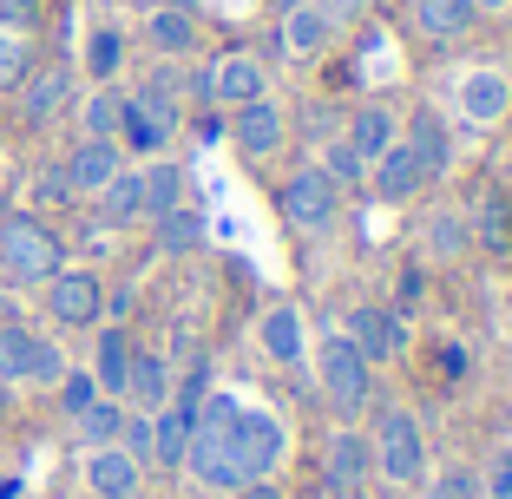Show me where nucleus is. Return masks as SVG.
<instances>
[{
  "label": "nucleus",
  "mask_w": 512,
  "mask_h": 499,
  "mask_svg": "<svg viewBox=\"0 0 512 499\" xmlns=\"http://www.w3.org/2000/svg\"><path fill=\"white\" fill-rule=\"evenodd\" d=\"M362 184H368V191L381 197V204H414V197H421V191H427L434 178H427L421 152H414L407 138H394L388 152H381L375 165H368V178H362Z\"/></svg>",
  "instance_id": "nucleus-11"
},
{
  "label": "nucleus",
  "mask_w": 512,
  "mask_h": 499,
  "mask_svg": "<svg viewBox=\"0 0 512 499\" xmlns=\"http://www.w3.org/2000/svg\"><path fill=\"white\" fill-rule=\"evenodd\" d=\"M138 171H145V217H165V211L184 204V171L171 165V158H151V165H138Z\"/></svg>",
  "instance_id": "nucleus-30"
},
{
  "label": "nucleus",
  "mask_w": 512,
  "mask_h": 499,
  "mask_svg": "<svg viewBox=\"0 0 512 499\" xmlns=\"http://www.w3.org/2000/svg\"><path fill=\"white\" fill-rule=\"evenodd\" d=\"M60 263H66V237L46 224V217H33V211L0 217V276H7V283L40 289Z\"/></svg>",
  "instance_id": "nucleus-1"
},
{
  "label": "nucleus",
  "mask_w": 512,
  "mask_h": 499,
  "mask_svg": "<svg viewBox=\"0 0 512 499\" xmlns=\"http://www.w3.org/2000/svg\"><path fill=\"white\" fill-rule=\"evenodd\" d=\"M46 296V316L60 329H99L106 322V276L86 270V263H60V270L40 283Z\"/></svg>",
  "instance_id": "nucleus-4"
},
{
  "label": "nucleus",
  "mask_w": 512,
  "mask_h": 499,
  "mask_svg": "<svg viewBox=\"0 0 512 499\" xmlns=\"http://www.w3.org/2000/svg\"><path fill=\"white\" fill-rule=\"evenodd\" d=\"M171 388H178V381H171V362H165V355H151V348H138L119 401H125V408H138V414H158L171 401Z\"/></svg>",
  "instance_id": "nucleus-24"
},
{
  "label": "nucleus",
  "mask_w": 512,
  "mask_h": 499,
  "mask_svg": "<svg viewBox=\"0 0 512 499\" xmlns=\"http://www.w3.org/2000/svg\"><path fill=\"white\" fill-rule=\"evenodd\" d=\"M276 211H283L296 230H329L335 211H342V184H335L322 165H296L283 184H276Z\"/></svg>",
  "instance_id": "nucleus-5"
},
{
  "label": "nucleus",
  "mask_w": 512,
  "mask_h": 499,
  "mask_svg": "<svg viewBox=\"0 0 512 499\" xmlns=\"http://www.w3.org/2000/svg\"><path fill=\"white\" fill-rule=\"evenodd\" d=\"M86 499H138L145 493V460H132L125 447H86Z\"/></svg>",
  "instance_id": "nucleus-13"
},
{
  "label": "nucleus",
  "mask_w": 512,
  "mask_h": 499,
  "mask_svg": "<svg viewBox=\"0 0 512 499\" xmlns=\"http://www.w3.org/2000/svg\"><path fill=\"white\" fill-rule=\"evenodd\" d=\"M132 355H138L132 329H125V322H106V329H99V342H92V381H99V394H112V401L125 394Z\"/></svg>",
  "instance_id": "nucleus-23"
},
{
  "label": "nucleus",
  "mask_w": 512,
  "mask_h": 499,
  "mask_svg": "<svg viewBox=\"0 0 512 499\" xmlns=\"http://www.w3.org/2000/svg\"><path fill=\"white\" fill-rule=\"evenodd\" d=\"M224 499H289V493L276 486V473H270V480H243L237 493H224Z\"/></svg>",
  "instance_id": "nucleus-41"
},
{
  "label": "nucleus",
  "mask_w": 512,
  "mask_h": 499,
  "mask_svg": "<svg viewBox=\"0 0 512 499\" xmlns=\"http://www.w3.org/2000/svg\"><path fill=\"white\" fill-rule=\"evenodd\" d=\"M467 237H473V224L467 217H434V224H427V250H434V257H460V250H467Z\"/></svg>",
  "instance_id": "nucleus-38"
},
{
  "label": "nucleus",
  "mask_w": 512,
  "mask_h": 499,
  "mask_svg": "<svg viewBox=\"0 0 512 499\" xmlns=\"http://www.w3.org/2000/svg\"><path fill=\"white\" fill-rule=\"evenodd\" d=\"M342 138H348V152L362 158V165H375L394 138H401V112H394L388 99H362V106L342 119Z\"/></svg>",
  "instance_id": "nucleus-18"
},
{
  "label": "nucleus",
  "mask_w": 512,
  "mask_h": 499,
  "mask_svg": "<svg viewBox=\"0 0 512 499\" xmlns=\"http://www.w3.org/2000/svg\"><path fill=\"white\" fill-rule=\"evenodd\" d=\"M473 7H480V14H499V7H512V0H473Z\"/></svg>",
  "instance_id": "nucleus-43"
},
{
  "label": "nucleus",
  "mask_w": 512,
  "mask_h": 499,
  "mask_svg": "<svg viewBox=\"0 0 512 499\" xmlns=\"http://www.w3.org/2000/svg\"><path fill=\"white\" fill-rule=\"evenodd\" d=\"M335 499H362V493H335Z\"/></svg>",
  "instance_id": "nucleus-46"
},
{
  "label": "nucleus",
  "mask_w": 512,
  "mask_h": 499,
  "mask_svg": "<svg viewBox=\"0 0 512 499\" xmlns=\"http://www.w3.org/2000/svg\"><path fill=\"white\" fill-rule=\"evenodd\" d=\"M237 447H243V467H250V480H270V473L283 467V454H289V427H283V414H270V408H243V401H237Z\"/></svg>",
  "instance_id": "nucleus-9"
},
{
  "label": "nucleus",
  "mask_w": 512,
  "mask_h": 499,
  "mask_svg": "<svg viewBox=\"0 0 512 499\" xmlns=\"http://www.w3.org/2000/svg\"><path fill=\"white\" fill-rule=\"evenodd\" d=\"M119 421H125V401L99 394V401L73 421V434H79V447H119Z\"/></svg>",
  "instance_id": "nucleus-31"
},
{
  "label": "nucleus",
  "mask_w": 512,
  "mask_h": 499,
  "mask_svg": "<svg viewBox=\"0 0 512 499\" xmlns=\"http://www.w3.org/2000/svg\"><path fill=\"white\" fill-rule=\"evenodd\" d=\"M480 486H486V499H512V440H506V447H493Z\"/></svg>",
  "instance_id": "nucleus-40"
},
{
  "label": "nucleus",
  "mask_w": 512,
  "mask_h": 499,
  "mask_svg": "<svg viewBox=\"0 0 512 499\" xmlns=\"http://www.w3.org/2000/svg\"><path fill=\"white\" fill-rule=\"evenodd\" d=\"M460 119H467V125L512 119V73H506V66H473V73L460 79Z\"/></svg>",
  "instance_id": "nucleus-16"
},
{
  "label": "nucleus",
  "mask_w": 512,
  "mask_h": 499,
  "mask_svg": "<svg viewBox=\"0 0 512 499\" xmlns=\"http://www.w3.org/2000/svg\"><path fill=\"white\" fill-rule=\"evenodd\" d=\"M145 46L165 53V60H191L197 53V20L184 14V7H158V14L145 20Z\"/></svg>",
  "instance_id": "nucleus-25"
},
{
  "label": "nucleus",
  "mask_w": 512,
  "mask_h": 499,
  "mask_svg": "<svg viewBox=\"0 0 512 499\" xmlns=\"http://www.w3.org/2000/svg\"><path fill=\"white\" fill-rule=\"evenodd\" d=\"M79 138H112V145H119V92L112 86H99L86 106H79Z\"/></svg>",
  "instance_id": "nucleus-32"
},
{
  "label": "nucleus",
  "mask_w": 512,
  "mask_h": 499,
  "mask_svg": "<svg viewBox=\"0 0 512 499\" xmlns=\"http://www.w3.org/2000/svg\"><path fill=\"white\" fill-rule=\"evenodd\" d=\"M322 171H329V178L342 184V191H348V184H362V178H368V165H362L355 152H348V138H342V132H335L329 145H322Z\"/></svg>",
  "instance_id": "nucleus-37"
},
{
  "label": "nucleus",
  "mask_w": 512,
  "mask_h": 499,
  "mask_svg": "<svg viewBox=\"0 0 512 499\" xmlns=\"http://www.w3.org/2000/svg\"><path fill=\"white\" fill-rule=\"evenodd\" d=\"M224 138L237 145L243 158H256V165H263V158H276L289 145V112L276 106L270 92H263V99H250V106H230L224 112Z\"/></svg>",
  "instance_id": "nucleus-6"
},
{
  "label": "nucleus",
  "mask_w": 512,
  "mask_h": 499,
  "mask_svg": "<svg viewBox=\"0 0 512 499\" xmlns=\"http://www.w3.org/2000/svg\"><path fill=\"white\" fill-rule=\"evenodd\" d=\"M322 7H329V14H335V27H342V20H355V14H362L368 0H322Z\"/></svg>",
  "instance_id": "nucleus-42"
},
{
  "label": "nucleus",
  "mask_w": 512,
  "mask_h": 499,
  "mask_svg": "<svg viewBox=\"0 0 512 499\" xmlns=\"http://www.w3.org/2000/svg\"><path fill=\"white\" fill-rule=\"evenodd\" d=\"M322 480H329V493H362L368 480H375V447H368V427H335L329 447H322Z\"/></svg>",
  "instance_id": "nucleus-10"
},
{
  "label": "nucleus",
  "mask_w": 512,
  "mask_h": 499,
  "mask_svg": "<svg viewBox=\"0 0 512 499\" xmlns=\"http://www.w3.org/2000/svg\"><path fill=\"white\" fill-rule=\"evenodd\" d=\"M421 499H486V486L473 467H447V473H427L421 480Z\"/></svg>",
  "instance_id": "nucleus-34"
},
{
  "label": "nucleus",
  "mask_w": 512,
  "mask_h": 499,
  "mask_svg": "<svg viewBox=\"0 0 512 499\" xmlns=\"http://www.w3.org/2000/svg\"><path fill=\"white\" fill-rule=\"evenodd\" d=\"M92 401H99V381H92V368H66V375L53 381V408H60L66 421H79Z\"/></svg>",
  "instance_id": "nucleus-33"
},
{
  "label": "nucleus",
  "mask_w": 512,
  "mask_h": 499,
  "mask_svg": "<svg viewBox=\"0 0 512 499\" xmlns=\"http://www.w3.org/2000/svg\"><path fill=\"white\" fill-rule=\"evenodd\" d=\"M125 66V27H92L86 33V79L92 86H112Z\"/></svg>",
  "instance_id": "nucleus-28"
},
{
  "label": "nucleus",
  "mask_w": 512,
  "mask_h": 499,
  "mask_svg": "<svg viewBox=\"0 0 512 499\" xmlns=\"http://www.w3.org/2000/svg\"><path fill=\"white\" fill-rule=\"evenodd\" d=\"M119 165H125V152L112 145V138H79L60 171H66V191L73 197H99L112 178H119Z\"/></svg>",
  "instance_id": "nucleus-19"
},
{
  "label": "nucleus",
  "mask_w": 512,
  "mask_h": 499,
  "mask_svg": "<svg viewBox=\"0 0 512 499\" xmlns=\"http://www.w3.org/2000/svg\"><path fill=\"white\" fill-rule=\"evenodd\" d=\"M401 138L414 145V152H421V165H427V178H434V184L453 171V132H447V119H440L434 106L407 112V119H401Z\"/></svg>",
  "instance_id": "nucleus-22"
},
{
  "label": "nucleus",
  "mask_w": 512,
  "mask_h": 499,
  "mask_svg": "<svg viewBox=\"0 0 512 499\" xmlns=\"http://www.w3.org/2000/svg\"><path fill=\"white\" fill-rule=\"evenodd\" d=\"M407 20L427 46H460L473 27H480V7L473 0H407Z\"/></svg>",
  "instance_id": "nucleus-20"
},
{
  "label": "nucleus",
  "mask_w": 512,
  "mask_h": 499,
  "mask_svg": "<svg viewBox=\"0 0 512 499\" xmlns=\"http://www.w3.org/2000/svg\"><path fill=\"white\" fill-rule=\"evenodd\" d=\"M368 447H375V480H388V486H421L427 480V434L414 421V408L381 401L375 427H368Z\"/></svg>",
  "instance_id": "nucleus-2"
},
{
  "label": "nucleus",
  "mask_w": 512,
  "mask_h": 499,
  "mask_svg": "<svg viewBox=\"0 0 512 499\" xmlns=\"http://www.w3.org/2000/svg\"><path fill=\"white\" fill-rule=\"evenodd\" d=\"M204 79H211V106L217 112L250 106V99H263V92H270V66L256 60V53H217V60L204 66Z\"/></svg>",
  "instance_id": "nucleus-12"
},
{
  "label": "nucleus",
  "mask_w": 512,
  "mask_h": 499,
  "mask_svg": "<svg viewBox=\"0 0 512 499\" xmlns=\"http://www.w3.org/2000/svg\"><path fill=\"white\" fill-rule=\"evenodd\" d=\"M329 46H335V14L322 0H296V7L276 14V53H283V60L309 66V60H322Z\"/></svg>",
  "instance_id": "nucleus-8"
},
{
  "label": "nucleus",
  "mask_w": 512,
  "mask_h": 499,
  "mask_svg": "<svg viewBox=\"0 0 512 499\" xmlns=\"http://www.w3.org/2000/svg\"><path fill=\"white\" fill-rule=\"evenodd\" d=\"M256 348H263V362H276V368L309 362V322H302V309L296 303H270L263 316H256Z\"/></svg>",
  "instance_id": "nucleus-14"
},
{
  "label": "nucleus",
  "mask_w": 512,
  "mask_h": 499,
  "mask_svg": "<svg viewBox=\"0 0 512 499\" xmlns=\"http://www.w3.org/2000/svg\"><path fill=\"white\" fill-rule=\"evenodd\" d=\"M27 73H33V40H27V33H7V27H0V92H14Z\"/></svg>",
  "instance_id": "nucleus-35"
},
{
  "label": "nucleus",
  "mask_w": 512,
  "mask_h": 499,
  "mask_svg": "<svg viewBox=\"0 0 512 499\" xmlns=\"http://www.w3.org/2000/svg\"><path fill=\"white\" fill-rule=\"evenodd\" d=\"M119 447H125L132 460H145V473H151V414L125 408V421H119Z\"/></svg>",
  "instance_id": "nucleus-39"
},
{
  "label": "nucleus",
  "mask_w": 512,
  "mask_h": 499,
  "mask_svg": "<svg viewBox=\"0 0 512 499\" xmlns=\"http://www.w3.org/2000/svg\"><path fill=\"white\" fill-rule=\"evenodd\" d=\"M171 138H178V125L158 119L138 92H119V152L125 158H165Z\"/></svg>",
  "instance_id": "nucleus-15"
},
{
  "label": "nucleus",
  "mask_w": 512,
  "mask_h": 499,
  "mask_svg": "<svg viewBox=\"0 0 512 499\" xmlns=\"http://www.w3.org/2000/svg\"><path fill=\"white\" fill-rule=\"evenodd\" d=\"M151 230H158V237H151V243H158V257H191L197 243H204V217L184 211V204L165 211V217H151Z\"/></svg>",
  "instance_id": "nucleus-27"
},
{
  "label": "nucleus",
  "mask_w": 512,
  "mask_h": 499,
  "mask_svg": "<svg viewBox=\"0 0 512 499\" xmlns=\"http://www.w3.org/2000/svg\"><path fill=\"white\" fill-rule=\"evenodd\" d=\"M7 408H14V388H7V381H0V414H7Z\"/></svg>",
  "instance_id": "nucleus-44"
},
{
  "label": "nucleus",
  "mask_w": 512,
  "mask_h": 499,
  "mask_svg": "<svg viewBox=\"0 0 512 499\" xmlns=\"http://www.w3.org/2000/svg\"><path fill=\"white\" fill-rule=\"evenodd\" d=\"M191 434H197V401H178V394H171L165 408L151 414V467L184 473V454H191Z\"/></svg>",
  "instance_id": "nucleus-17"
},
{
  "label": "nucleus",
  "mask_w": 512,
  "mask_h": 499,
  "mask_svg": "<svg viewBox=\"0 0 512 499\" xmlns=\"http://www.w3.org/2000/svg\"><path fill=\"white\" fill-rule=\"evenodd\" d=\"M99 217H106L112 230H119V224H138V217H145V171H138V165H119V178L99 191Z\"/></svg>",
  "instance_id": "nucleus-26"
},
{
  "label": "nucleus",
  "mask_w": 512,
  "mask_h": 499,
  "mask_svg": "<svg viewBox=\"0 0 512 499\" xmlns=\"http://www.w3.org/2000/svg\"><path fill=\"white\" fill-rule=\"evenodd\" d=\"M316 381H322V401H329L342 421H355L362 408H375V368H368V355L348 342L342 329L316 342Z\"/></svg>",
  "instance_id": "nucleus-3"
},
{
  "label": "nucleus",
  "mask_w": 512,
  "mask_h": 499,
  "mask_svg": "<svg viewBox=\"0 0 512 499\" xmlns=\"http://www.w3.org/2000/svg\"><path fill=\"white\" fill-rule=\"evenodd\" d=\"M66 368H73V362H66V348L53 342V335H33V375H27V388H53Z\"/></svg>",
  "instance_id": "nucleus-36"
},
{
  "label": "nucleus",
  "mask_w": 512,
  "mask_h": 499,
  "mask_svg": "<svg viewBox=\"0 0 512 499\" xmlns=\"http://www.w3.org/2000/svg\"><path fill=\"white\" fill-rule=\"evenodd\" d=\"M270 7H276V14H283V7H296V0H270Z\"/></svg>",
  "instance_id": "nucleus-45"
},
{
  "label": "nucleus",
  "mask_w": 512,
  "mask_h": 499,
  "mask_svg": "<svg viewBox=\"0 0 512 499\" xmlns=\"http://www.w3.org/2000/svg\"><path fill=\"white\" fill-rule=\"evenodd\" d=\"M33 335H40V329H27V322H0V381H7V388H27Z\"/></svg>",
  "instance_id": "nucleus-29"
},
{
  "label": "nucleus",
  "mask_w": 512,
  "mask_h": 499,
  "mask_svg": "<svg viewBox=\"0 0 512 499\" xmlns=\"http://www.w3.org/2000/svg\"><path fill=\"white\" fill-rule=\"evenodd\" d=\"M348 342L368 355V368H381V362H401L407 355V342H414V329H407V316L394 303H355L348 309Z\"/></svg>",
  "instance_id": "nucleus-7"
},
{
  "label": "nucleus",
  "mask_w": 512,
  "mask_h": 499,
  "mask_svg": "<svg viewBox=\"0 0 512 499\" xmlns=\"http://www.w3.org/2000/svg\"><path fill=\"white\" fill-rule=\"evenodd\" d=\"M14 92H20V119L27 125H53L73 106V73H66V66H33Z\"/></svg>",
  "instance_id": "nucleus-21"
}]
</instances>
